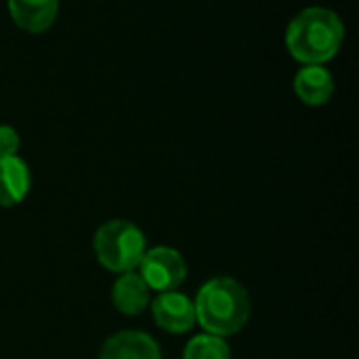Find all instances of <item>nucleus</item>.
Wrapping results in <instances>:
<instances>
[{
    "mask_svg": "<svg viewBox=\"0 0 359 359\" xmlns=\"http://www.w3.org/2000/svg\"><path fill=\"white\" fill-rule=\"evenodd\" d=\"M345 42L343 19L326 6L303 8L286 27V48L303 65H324Z\"/></svg>",
    "mask_w": 359,
    "mask_h": 359,
    "instance_id": "1",
    "label": "nucleus"
},
{
    "mask_svg": "<svg viewBox=\"0 0 359 359\" xmlns=\"http://www.w3.org/2000/svg\"><path fill=\"white\" fill-rule=\"evenodd\" d=\"M137 269H141L139 276L149 286V290L156 292L179 290L187 276V263L183 255L170 246L147 248Z\"/></svg>",
    "mask_w": 359,
    "mask_h": 359,
    "instance_id": "4",
    "label": "nucleus"
},
{
    "mask_svg": "<svg viewBox=\"0 0 359 359\" xmlns=\"http://www.w3.org/2000/svg\"><path fill=\"white\" fill-rule=\"evenodd\" d=\"M294 93L309 107L326 105L334 95V78L324 65H303L294 76Z\"/></svg>",
    "mask_w": 359,
    "mask_h": 359,
    "instance_id": "7",
    "label": "nucleus"
},
{
    "mask_svg": "<svg viewBox=\"0 0 359 359\" xmlns=\"http://www.w3.org/2000/svg\"><path fill=\"white\" fill-rule=\"evenodd\" d=\"M111 303L120 313L135 318L141 316L151 303V290L137 271H126L120 273V278L114 282Z\"/></svg>",
    "mask_w": 359,
    "mask_h": 359,
    "instance_id": "9",
    "label": "nucleus"
},
{
    "mask_svg": "<svg viewBox=\"0 0 359 359\" xmlns=\"http://www.w3.org/2000/svg\"><path fill=\"white\" fill-rule=\"evenodd\" d=\"M32 185L27 164L19 158H0V206L11 208L25 200Z\"/></svg>",
    "mask_w": 359,
    "mask_h": 359,
    "instance_id": "10",
    "label": "nucleus"
},
{
    "mask_svg": "<svg viewBox=\"0 0 359 359\" xmlns=\"http://www.w3.org/2000/svg\"><path fill=\"white\" fill-rule=\"evenodd\" d=\"M6 4L17 27L29 34L46 32L59 15V0H6Z\"/></svg>",
    "mask_w": 359,
    "mask_h": 359,
    "instance_id": "8",
    "label": "nucleus"
},
{
    "mask_svg": "<svg viewBox=\"0 0 359 359\" xmlns=\"http://www.w3.org/2000/svg\"><path fill=\"white\" fill-rule=\"evenodd\" d=\"M21 145L19 133L8 126V124H0V158H13L17 156Z\"/></svg>",
    "mask_w": 359,
    "mask_h": 359,
    "instance_id": "12",
    "label": "nucleus"
},
{
    "mask_svg": "<svg viewBox=\"0 0 359 359\" xmlns=\"http://www.w3.org/2000/svg\"><path fill=\"white\" fill-rule=\"evenodd\" d=\"M183 359H233V355L225 339L204 332L185 345Z\"/></svg>",
    "mask_w": 359,
    "mask_h": 359,
    "instance_id": "11",
    "label": "nucleus"
},
{
    "mask_svg": "<svg viewBox=\"0 0 359 359\" xmlns=\"http://www.w3.org/2000/svg\"><path fill=\"white\" fill-rule=\"evenodd\" d=\"M97 261L114 273L135 271L147 250L145 233L126 219H111L95 233Z\"/></svg>",
    "mask_w": 359,
    "mask_h": 359,
    "instance_id": "3",
    "label": "nucleus"
},
{
    "mask_svg": "<svg viewBox=\"0 0 359 359\" xmlns=\"http://www.w3.org/2000/svg\"><path fill=\"white\" fill-rule=\"evenodd\" d=\"M196 324L215 337L238 334L250 318V299L246 288L227 276H219L202 284L194 299Z\"/></svg>",
    "mask_w": 359,
    "mask_h": 359,
    "instance_id": "2",
    "label": "nucleus"
},
{
    "mask_svg": "<svg viewBox=\"0 0 359 359\" xmlns=\"http://www.w3.org/2000/svg\"><path fill=\"white\" fill-rule=\"evenodd\" d=\"M99 359H162V351L147 332L124 330L103 343Z\"/></svg>",
    "mask_w": 359,
    "mask_h": 359,
    "instance_id": "6",
    "label": "nucleus"
},
{
    "mask_svg": "<svg viewBox=\"0 0 359 359\" xmlns=\"http://www.w3.org/2000/svg\"><path fill=\"white\" fill-rule=\"evenodd\" d=\"M149 305H151V316L156 324L164 332L183 334V332H189L196 324L194 301L179 290L160 292Z\"/></svg>",
    "mask_w": 359,
    "mask_h": 359,
    "instance_id": "5",
    "label": "nucleus"
}]
</instances>
